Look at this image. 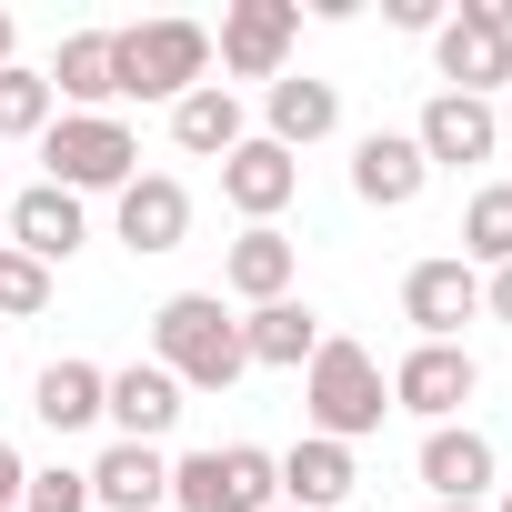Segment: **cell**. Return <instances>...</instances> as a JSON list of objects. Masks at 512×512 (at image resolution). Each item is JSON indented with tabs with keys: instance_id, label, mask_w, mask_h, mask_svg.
<instances>
[{
	"instance_id": "6",
	"label": "cell",
	"mask_w": 512,
	"mask_h": 512,
	"mask_svg": "<svg viewBox=\"0 0 512 512\" xmlns=\"http://www.w3.org/2000/svg\"><path fill=\"white\" fill-rule=\"evenodd\" d=\"M432 61H442V91L492 101V91L512 81V0H462V11H442Z\"/></svg>"
},
{
	"instance_id": "10",
	"label": "cell",
	"mask_w": 512,
	"mask_h": 512,
	"mask_svg": "<svg viewBox=\"0 0 512 512\" xmlns=\"http://www.w3.org/2000/svg\"><path fill=\"white\" fill-rule=\"evenodd\" d=\"M472 352L462 342H412L402 352V372H392V412H422V422H452L462 402H472Z\"/></svg>"
},
{
	"instance_id": "30",
	"label": "cell",
	"mask_w": 512,
	"mask_h": 512,
	"mask_svg": "<svg viewBox=\"0 0 512 512\" xmlns=\"http://www.w3.org/2000/svg\"><path fill=\"white\" fill-rule=\"evenodd\" d=\"M392 31H442V0H392Z\"/></svg>"
},
{
	"instance_id": "28",
	"label": "cell",
	"mask_w": 512,
	"mask_h": 512,
	"mask_svg": "<svg viewBox=\"0 0 512 512\" xmlns=\"http://www.w3.org/2000/svg\"><path fill=\"white\" fill-rule=\"evenodd\" d=\"M41 302H51V272H41V262H21V251L0 241V312H11V322H31Z\"/></svg>"
},
{
	"instance_id": "15",
	"label": "cell",
	"mask_w": 512,
	"mask_h": 512,
	"mask_svg": "<svg viewBox=\"0 0 512 512\" xmlns=\"http://www.w3.org/2000/svg\"><path fill=\"white\" fill-rule=\"evenodd\" d=\"M292 191H302V161H292L282 141H241V151L221 161V201H231L241 221H272Z\"/></svg>"
},
{
	"instance_id": "31",
	"label": "cell",
	"mask_w": 512,
	"mask_h": 512,
	"mask_svg": "<svg viewBox=\"0 0 512 512\" xmlns=\"http://www.w3.org/2000/svg\"><path fill=\"white\" fill-rule=\"evenodd\" d=\"M482 312H492V322H512V262H502V272L482 282Z\"/></svg>"
},
{
	"instance_id": "5",
	"label": "cell",
	"mask_w": 512,
	"mask_h": 512,
	"mask_svg": "<svg viewBox=\"0 0 512 512\" xmlns=\"http://www.w3.org/2000/svg\"><path fill=\"white\" fill-rule=\"evenodd\" d=\"M171 502L181 512H272L282 502V452H262V442L191 452V462H171Z\"/></svg>"
},
{
	"instance_id": "8",
	"label": "cell",
	"mask_w": 512,
	"mask_h": 512,
	"mask_svg": "<svg viewBox=\"0 0 512 512\" xmlns=\"http://www.w3.org/2000/svg\"><path fill=\"white\" fill-rule=\"evenodd\" d=\"M472 312H482V272L462 262V251H442V262H412V272H402V322H412L422 342H452Z\"/></svg>"
},
{
	"instance_id": "20",
	"label": "cell",
	"mask_w": 512,
	"mask_h": 512,
	"mask_svg": "<svg viewBox=\"0 0 512 512\" xmlns=\"http://www.w3.org/2000/svg\"><path fill=\"white\" fill-rule=\"evenodd\" d=\"M352 442H322V432H302L292 452H282V502L292 512H332V502H352Z\"/></svg>"
},
{
	"instance_id": "18",
	"label": "cell",
	"mask_w": 512,
	"mask_h": 512,
	"mask_svg": "<svg viewBox=\"0 0 512 512\" xmlns=\"http://www.w3.org/2000/svg\"><path fill=\"white\" fill-rule=\"evenodd\" d=\"M422 482H432V502H482L492 492V442L472 422H432L422 432Z\"/></svg>"
},
{
	"instance_id": "26",
	"label": "cell",
	"mask_w": 512,
	"mask_h": 512,
	"mask_svg": "<svg viewBox=\"0 0 512 512\" xmlns=\"http://www.w3.org/2000/svg\"><path fill=\"white\" fill-rule=\"evenodd\" d=\"M51 121H61V101H51V81L11 61V71H0V141H41Z\"/></svg>"
},
{
	"instance_id": "29",
	"label": "cell",
	"mask_w": 512,
	"mask_h": 512,
	"mask_svg": "<svg viewBox=\"0 0 512 512\" xmlns=\"http://www.w3.org/2000/svg\"><path fill=\"white\" fill-rule=\"evenodd\" d=\"M21 482H31V462H21L11 442H0V512H21Z\"/></svg>"
},
{
	"instance_id": "7",
	"label": "cell",
	"mask_w": 512,
	"mask_h": 512,
	"mask_svg": "<svg viewBox=\"0 0 512 512\" xmlns=\"http://www.w3.org/2000/svg\"><path fill=\"white\" fill-rule=\"evenodd\" d=\"M292 41H302V0H231L221 11V71L241 81H282Z\"/></svg>"
},
{
	"instance_id": "32",
	"label": "cell",
	"mask_w": 512,
	"mask_h": 512,
	"mask_svg": "<svg viewBox=\"0 0 512 512\" xmlns=\"http://www.w3.org/2000/svg\"><path fill=\"white\" fill-rule=\"evenodd\" d=\"M11 41H21V21H11V11H0V71H11Z\"/></svg>"
},
{
	"instance_id": "1",
	"label": "cell",
	"mask_w": 512,
	"mask_h": 512,
	"mask_svg": "<svg viewBox=\"0 0 512 512\" xmlns=\"http://www.w3.org/2000/svg\"><path fill=\"white\" fill-rule=\"evenodd\" d=\"M151 362H161L181 392H231V382L251 372L241 322L221 312V292H171V302L151 312Z\"/></svg>"
},
{
	"instance_id": "12",
	"label": "cell",
	"mask_w": 512,
	"mask_h": 512,
	"mask_svg": "<svg viewBox=\"0 0 512 512\" xmlns=\"http://www.w3.org/2000/svg\"><path fill=\"white\" fill-rule=\"evenodd\" d=\"M91 241V211L71 201V191H51V181H31L21 201H11V251H21V262H71V251Z\"/></svg>"
},
{
	"instance_id": "27",
	"label": "cell",
	"mask_w": 512,
	"mask_h": 512,
	"mask_svg": "<svg viewBox=\"0 0 512 512\" xmlns=\"http://www.w3.org/2000/svg\"><path fill=\"white\" fill-rule=\"evenodd\" d=\"M21 512H91V472H71V462L31 472V482H21Z\"/></svg>"
},
{
	"instance_id": "4",
	"label": "cell",
	"mask_w": 512,
	"mask_h": 512,
	"mask_svg": "<svg viewBox=\"0 0 512 512\" xmlns=\"http://www.w3.org/2000/svg\"><path fill=\"white\" fill-rule=\"evenodd\" d=\"M41 161H51V191H121V181H141V141L111 121V111H61L51 131H41Z\"/></svg>"
},
{
	"instance_id": "11",
	"label": "cell",
	"mask_w": 512,
	"mask_h": 512,
	"mask_svg": "<svg viewBox=\"0 0 512 512\" xmlns=\"http://www.w3.org/2000/svg\"><path fill=\"white\" fill-rule=\"evenodd\" d=\"M111 221H121L131 251H181V241H191V191H181L171 171H141V181L111 191Z\"/></svg>"
},
{
	"instance_id": "23",
	"label": "cell",
	"mask_w": 512,
	"mask_h": 512,
	"mask_svg": "<svg viewBox=\"0 0 512 512\" xmlns=\"http://www.w3.org/2000/svg\"><path fill=\"white\" fill-rule=\"evenodd\" d=\"M41 81H51V101H71V111L121 101V91H111V31H71V41H61V61H51Z\"/></svg>"
},
{
	"instance_id": "17",
	"label": "cell",
	"mask_w": 512,
	"mask_h": 512,
	"mask_svg": "<svg viewBox=\"0 0 512 512\" xmlns=\"http://www.w3.org/2000/svg\"><path fill=\"white\" fill-rule=\"evenodd\" d=\"M422 181H432V161L412 151V131H372V141L352 151V191H362L372 211H412Z\"/></svg>"
},
{
	"instance_id": "16",
	"label": "cell",
	"mask_w": 512,
	"mask_h": 512,
	"mask_svg": "<svg viewBox=\"0 0 512 512\" xmlns=\"http://www.w3.org/2000/svg\"><path fill=\"white\" fill-rule=\"evenodd\" d=\"M262 111H272V131H262V141H282V151H312V141H332V131H342V91H332V81H312V71H282V81L262 91Z\"/></svg>"
},
{
	"instance_id": "33",
	"label": "cell",
	"mask_w": 512,
	"mask_h": 512,
	"mask_svg": "<svg viewBox=\"0 0 512 512\" xmlns=\"http://www.w3.org/2000/svg\"><path fill=\"white\" fill-rule=\"evenodd\" d=\"M432 512H482V502H432Z\"/></svg>"
},
{
	"instance_id": "21",
	"label": "cell",
	"mask_w": 512,
	"mask_h": 512,
	"mask_svg": "<svg viewBox=\"0 0 512 512\" xmlns=\"http://www.w3.org/2000/svg\"><path fill=\"white\" fill-rule=\"evenodd\" d=\"M171 141L181 151H201V161H231L251 131H241V91L231 81H201V91H181L171 101Z\"/></svg>"
},
{
	"instance_id": "9",
	"label": "cell",
	"mask_w": 512,
	"mask_h": 512,
	"mask_svg": "<svg viewBox=\"0 0 512 512\" xmlns=\"http://www.w3.org/2000/svg\"><path fill=\"white\" fill-rule=\"evenodd\" d=\"M412 151H422L432 171H442V161H452V171H462V161H492V151H502V111H492V101H472V91H432V101H422Z\"/></svg>"
},
{
	"instance_id": "13",
	"label": "cell",
	"mask_w": 512,
	"mask_h": 512,
	"mask_svg": "<svg viewBox=\"0 0 512 512\" xmlns=\"http://www.w3.org/2000/svg\"><path fill=\"white\" fill-rule=\"evenodd\" d=\"M292 272H302V251H292V231H272V221H251V231L221 251V292H241L251 312H262V302H292Z\"/></svg>"
},
{
	"instance_id": "3",
	"label": "cell",
	"mask_w": 512,
	"mask_h": 512,
	"mask_svg": "<svg viewBox=\"0 0 512 512\" xmlns=\"http://www.w3.org/2000/svg\"><path fill=\"white\" fill-rule=\"evenodd\" d=\"M302 402H312V432H322V442H362V432H382L392 382H382V362H372L362 342H332V332H322V352L302 362Z\"/></svg>"
},
{
	"instance_id": "22",
	"label": "cell",
	"mask_w": 512,
	"mask_h": 512,
	"mask_svg": "<svg viewBox=\"0 0 512 512\" xmlns=\"http://www.w3.org/2000/svg\"><path fill=\"white\" fill-rule=\"evenodd\" d=\"M241 352L272 362V372H302V362L322 352V312H312V302H262V312H241Z\"/></svg>"
},
{
	"instance_id": "19",
	"label": "cell",
	"mask_w": 512,
	"mask_h": 512,
	"mask_svg": "<svg viewBox=\"0 0 512 512\" xmlns=\"http://www.w3.org/2000/svg\"><path fill=\"white\" fill-rule=\"evenodd\" d=\"M91 502H101V512H161V502H171L161 442H111V452L91 462Z\"/></svg>"
},
{
	"instance_id": "14",
	"label": "cell",
	"mask_w": 512,
	"mask_h": 512,
	"mask_svg": "<svg viewBox=\"0 0 512 512\" xmlns=\"http://www.w3.org/2000/svg\"><path fill=\"white\" fill-rule=\"evenodd\" d=\"M101 422H121V442H161V432L181 422V382H171L161 362H131V372L101 382Z\"/></svg>"
},
{
	"instance_id": "24",
	"label": "cell",
	"mask_w": 512,
	"mask_h": 512,
	"mask_svg": "<svg viewBox=\"0 0 512 512\" xmlns=\"http://www.w3.org/2000/svg\"><path fill=\"white\" fill-rule=\"evenodd\" d=\"M101 362H51L41 382H31V412L51 422V432H81V422H101Z\"/></svg>"
},
{
	"instance_id": "2",
	"label": "cell",
	"mask_w": 512,
	"mask_h": 512,
	"mask_svg": "<svg viewBox=\"0 0 512 512\" xmlns=\"http://www.w3.org/2000/svg\"><path fill=\"white\" fill-rule=\"evenodd\" d=\"M211 71V31L201 21H131L111 31V91L121 101H181Z\"/></svg>"
},
{
	"instance_id": "35",
	"label": "cell",
	"mask_w": 512,
	"mask_h": 512,
	"mask_svg": "<svg viewBox=\"0 0 512 512\" xmlns=\"http://www.w3.org/2000/svg\"><path fill=\"white\" fill-rule=\"evenodd\" d=\"M502 512H512V492H502Z\"/></svg>"
},
{
	"instance_id": "34",
	"label": "cell",
	"mask_w": 512,
	"mask_h": 512,
	"mask_svg": "<svg viewBox=\"0 0 512 512\" xmlns=\"http://www.w3.org/2000/svg\"><path fill=\"white\" fill-rule=\"evenodd\" d=\"M272 512H292V502H272Z\"/></svg>"
},
{
	"instance_id": "25",
	"label": "cell",
	"mask_w": 512,
	"mask_h": 512,
	"mask_svg": "<svg viewBox=\"0 0 512 512\" xmlns=\"http://www.w3.org/2000/svg\"><path fill=\"white\" fill-rule=\"evenodd\" d=\"M462 262L472 272H502L512 262V181H482L472 211H462Z\"/></svg>"
}]
</instances>
